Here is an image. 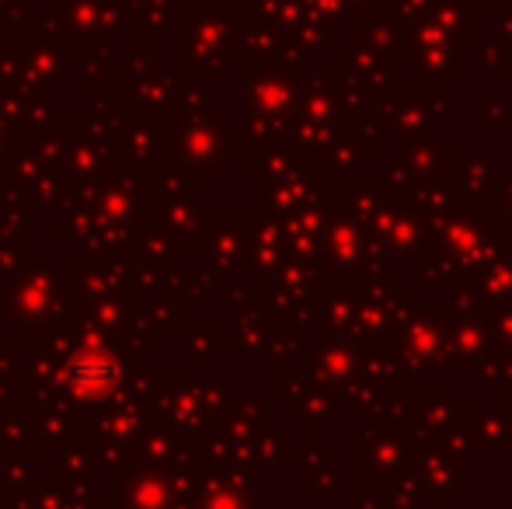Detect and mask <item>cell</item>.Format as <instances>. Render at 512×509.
<instances>
[{
  "label": "cell",
  "mask_w": 512,
  "mask_h": 509,
  "mask_svg": "<svg viewBox=\"0 0 512 509\" xmlns=\"http://www.w3.org/2000/svg\"><path fill=\"white\" fill-rule=\"evenodd\" d=\"M67 381H70V387H74L77 394H105L108 387L119 381V367H115L105 353L91 349V353L77 356V360L70 363Z\"/></svg>",
  "instance_id": "1"
}]
</instances>
